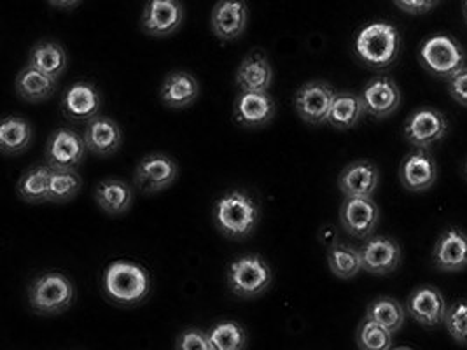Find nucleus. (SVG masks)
Returning a JSON list of instances; mask_svg holds the SVG:
<instances>
[{
	"instance_id": "f257e3e1",
	"label": "nucleus",
	"mask_w": 467,
	"mask_h": 350,
	"mask_svg": "<svg viewBox=\"0 0 467 350\" xmlns=\"http://www.w3.org/2000/svg\"><path fill=\"white\" fill-rule=\"evenodd\" d=\"M215 228L232 241L251 237L259 222V205L242 190H234L215 200L213 209Z\"/></svg>"
},
{
	"instance_id": "f03ea898",
	"label": "nucleus",
	"mask_w": 467,
	"mask_h": 350,
	"mask_svg": "<svg viewBox=\"0 0 467 350\" xmlns=\"http://www.w3.org/2000/svg\"><path fill=\"white\" fill-rule=\"evenodd\" d=\"M104 293L116 305L131 306L142 304L150 293L152 279L148 270L139 262L116 260L104 272Z\"/></svg>"
},
{
	"instance_id": "7ed1b4c3",
	"label": "nucleus",
	"mask_w": 467,
	"mask_h": 350,
	"mask_svg": "<svg viewBox=\"0 0 467 350\" xmlns=\"http://www.w3.org/2000/svg\"><path fill=\"white\" fill-rule=\"evenodd\" d=\"M354 49L364 66L377 70L387 68L400 57L401 36L390 23H369L358 34Z\"/></svg>"
},
{
	"instance_id": "20e7f679",
	"label": "nucleus",
	"mask_w": 467,
	"mask_h": 350,
	"mask_svg": "<svg viewBox=\"0 0 467 350\" xmlns=\"http://www.w3.org/2000/svg\"><path fill=\"white\" fill-rule=\"evenodd\" d=\"M74 298V284L62 272H44L28 285V304L44 317L60 315L72 306Z\"/></svg>"
},
{
	"instance_id": "39448f33",
	"label": "nucleus",
	"mask_w": 467,
	"mask_h": 350,
	"mask_svg": "<svg viewBox=\"0 0 467 350\" xmlns=\"http://www.w3.org/2000/svg\"><path fill=\"white\" fill-rule=\"evenodd\" d=\"M226 279L234 296L251 300L268 291L274 281V273L270 264L259 254H245L230 264Z\"/></svg>"
},
{
	"instance_id": "423d86ee",
	"label": "nucleus",
	"mask_w": 467,
	"mask_h": 350,
	"mask_svg": "<svg viewBox=\"0 0 467 350\" xmlns=\"http://www.w3.org/2000/svg\"><path fill=\"white\" fill-rule=\"evenodd\" d=\"M419 60L429 74L450 79L466 67V51L453 37L438 34L420 44Z\"/></svg>"
},
{
	"instance_id": "0eeeda50",
	"label": "nucleus",
	"mask_w": 467,
	"mask_h": 350,
	"mask_svg": "<svg viewBox=\"0 0 467 350\" xmlns=\"http://www.w3.org/2000/svg\"><path fill=\"white\" fill-rule=\"evenodd\" d=\"M88 146L85 135L72 129L53 131L46 142V163L53 170H78L85 161Z\"/></svg>"
},
{
	"instance_id": "6e6552de",
	"label": "nucleus",
	"mask_w": 467,
	"mask_h": 350,
	"mask_svg": "<svg viewBox=\"0 0 467 350\" xmlns=\"http://www.w3.org/2000/svg\"><path fill=\"white\" fill-rule=\"evenodd\" d=\"M179 175V165L169 154L152 153L144 156L133 172L135 186L146 193L154 195L169 190Z\"/></svg>"
},
{
	"instance_id": "1a4fd4ad",
	"label": "nucleus",
	"mask_w": 467,
	"mask_h": 350,
	"mask_svg": "<svg viewBox=\"0 0 467 350\" xmlns=\"http://www.w3.org/2000/svg\"><path fill=\"white\" fill-rule=\"evenodd\" d=\"M184 5L181 0H148L140 16L144 34L156 39L173 36L184 23Z\"/></svg>"
},
{
	"instance_id": "9d476101",
	"label": "nucleus",
	"mask_w": 467,
	"mask_h": 350,
	"mask_svg": "<svg viewBox=\"0 0 467 350\" xmlns=\"http://www.w3.org/2000/svg\"><path fill=\"white\" fill-rule=\"evenodd\" d=\"M335 88L326 81H310L299 88L295 97L297 116L314 127L327 123L329 110L335 100Z\"/></svg>"
},
{
	"instance_id": "9b49d317",
	"label": "nucleus",
	"mask_w": 467,
	"mask_h": 350,
	"mask_svg": "<svg viewBox=\"0 0 467 350\" xmlns=\"http://www.w3.org/2000/svg\"><path fill=\"white\" fill-rule=\"evenodd\" d=\"M380 221V209L373 197H345L341 203L340 222L354 239H369Z\"/></svg>"
},
{
	"instance_id": "f8f14e48",
	"label": "nucleus",
	"mask_w": 467,
	"mask_h": 350,
	"mask_svg": "<svg viewBox=\"0 0 467 350\" xmlns=\"http://www.w3.org/2000/svg\"><path fill=\"white\" fill-rule=\"evenodd\" d=\"M404 139L420 149H429L445 139L448 121L445 114L432 108L415 110L404 123Z\"/></svg>"
},
{
	"instance_id": "ddd939ff",
	"label": "nucleus",
	"mask_w": 467,
	"mask_h": 350,
	"mask_svg": "<svg viewBox=\"0 0 467 350\" xmlns=\"http://www.w3.org/2000/svg\"><path fill=\"white\" fill-rule=\"evenodd\" d=\"M249 22L245 0H219L211 13L213 34L223 43H232L244 36Z\"/></svg>"
},
{
	"instance_id": "4468645a",
	"label": "nucleus",
	"mask_w": 467,
	"mask_h": 350,
	"mask_svg": "<svg viewBox=\"0 0 467 350\" xmlns=\"http://www.w3.org/2000/svg\"><path fill=\"white\" fill-rule=\"evenodd\" d=\"M275 112V100L268 91H240L234 98V121L245 129L268 125Z\"/></svg>"
},
{
	"instance_id": "2eb2a0df",
	"label": "nucleus",
	"mask_w": 467,
	"mask_h": 350,
	"mask_svg": "<svg viewBox=\"0 0 467 350\" xmlns=\"http://www.w3.org/2000/svg\"><path fill=\"white\" fill-rule=\"evenodd\" d=\"M102 109V95L89 81H78L62 97V112L72 123H88Z\"/></svg>"
},
{
	"instance_id": "dca6fc26",
	"label": "nucleus",
	"mask_w": 467,
	"mask_h": 350,
	"mask_svg": "<svg viewBox=\"0 0 467 350\" xmlns=\"http://www.w3.org/2000/svg\"><path fill=\"white\" fill-rule=\"evenodd\" d=\"M446 308L448 306L441 291L431 285L415 289L406 304L408 315L424 328H438L441 323H445Z\"/></svg>"
},
{
	"instance_id": "f3484780",
	"label": "nucleus",
	"mask_w": 467,
	"mask_h": 350,
	"mask_svg": "<svg viewBox=\"0 0 467 350\" xmlns=\"http://www.w3.org/2000/svg\"><path fill=\"white\" fill-rule=\"evenodd\" d=\"M362 104L366 114L377 118V119H385L392 116L400 104H401V91L396 85L394 79L380 76L371 79L361 93Z\"/></svg>"
},
{
	"instance_id": "a211bd4d",
	"label": "nucleus",
	"mask_w": 467,
	"mask_h": 350,
	"mask_svg": "<svg viewBox=\"0 0 467 350\" xmlns=\"http://www.w3.org/2000/svg\"><path fill=\"white\" fill-rule=\"evenodd\" d=\"M400 179L406 190L413 193H424L431 190L438 179V165L427 149L417 148L404 156L400 167Z\"/></svg>"
},
{
	"instance_id": "6ab92c4d",
	"label": "nucleus",
	"mask_w": 467,
	"mask_h": 350,
	"mask_svg": "<svg viewBox=\"0 0 467 350\" xmlns=\"http://www.w3.org/2000/svg\"><path fill=\"white\" fill-rule=\"evenodd\" d=\"M362 270L371 275H389L401 262L400 243L389 237H373L361 249Z\"/></svg>"
},
{
	"instance_id": "aec40b11",
	"label": "nucleus",
	"mask_w": 467,
	"mask_h": 350,
	"mask_svg": "<svg viewBox=\"0 0 467 350\" xmlns=\"http://www.w3.org/2000/svg\"><path fill=\"white\" fill-rule=\"evenodd\" d=\"M380 182L379 167L371 160H356L341 170L338 188L345 197H368L375 195Z\"/></svg>"
},
{
	"instance_id": "412c9836",
	"label": "nucleus",
	"mask_w": 467,
	"mask_h": 350,
	"mask_svg": "<svg viewBox=\"0 0 467 350\" xmlns=\"http://www.w3.org/2000/svg\"><path fill=\"white\" fill-rule=\"evenodd\" d=\"M432 262L441 272H461L467 266V235L459 228H450L436 242Z\"/></svg>"
},
{
	"instance_id": "4be33fe9",
	"label": "nucleus",
	"mask_w": 467,
	"mask_h": 350,
	"mask_svg": "<svg viewBox=\"0 0 467 350\" xmlns=\"http://www.w3.org/2000/svg\"><path fill=\"white\" fill-rule=\"evenodd\" d=\"M83 135L88 151L99 156L116 154L123 144V131L119 125L107 116H95L89 119L85 125Z\"/></svg>"
},
{
	"instance_id": "5701e85b",
	"label": "nucleus",
	"mask_w": 467,
	"mask_h": 350,
	"mask_svg": "<svg viewBox=\"0 0 467 350\" xmlns=\"http://www.w3.org/2000/svg\"><path fill=\"white\" fill-rule=\"evenodd\" d=\"M234 81L240 91H268L274 83V68L268 57L259 49L249 53L238 66Z\"/></svg>"
},
{
	"instance_id": "b1692460",
	"label": "nucleus",
	"mask_w": 467,
	"mask_h": 350,
	"mask_svg": "<svg viewBox=\"0 0 467 350\" xmlns=\"http://www.w3.org/2000/svg\"><path fill=\"white\" fill-rule=\"evenodd\" d=\"M198 95H200V83L192 74L184 70L169 74L160 88V98L171 109L190 108L196 102Z\"/></svg>"
},
{
	"instance_id": "393cba45",
	"label": "nucleus",
	"mask_w": 467,
	"mask_h": 350,
	"mask_svg": "<svg viewBox=\"0 0 467 350\" xmlns=\"http://www.w3.org/2000/svg\"><path fill=\"white\" fill-rule=\"evenodd\" d=\"M16 95L30 104L44 102L51 98L58 89V79L44 74L43 70L36 67L26 66L20 70L15 79Z\"/></svg>"
},
{
	"instance_id": "a878e982",
	"label": "nucleus",
	"mask_w": 467,
	"mask_h": 350,
	"mask_svg": "<svg viewBox=\"0 0 467 350\" xmlns=\"http://www.w3.org/2000/svg\"><path fill=\"white\" fill-rule=\"evenodd\" d=\"M95 201L109 216H123L133 203V190L121 179H104L95 188Z\"/></svg>"
},
{
	"instance_id": "bb28decb",
	"label": "nucleus",
	"mask_w": 467,
	"mask_h": 350,
	"mask_svg": "<svg viewBox=\"0 0 467 350\" xmlns=\"http://www.w3.org/2000/svg\"><path fill=\"white\" fill-rule=\"evenodd\" d=\"M364 114L366 109L361 95L352 91H337L327 123L337 130H350L361 121Z\"/></svg>"
},
{
	"instance_id": "cd10ccee",
	"label": "nucleus",
	"mask_w": 467,
	"mask_h": 350,
	"mask_svg": "<svg viewBox=\"0 0 467 350\" xmlns=\"http://www.w3.org/2000/svg\"><path fill=\"white\" fill-rule=\"evenodd\" d=\"M34 129L30 121L20 116H5L0 125V149L9 156L22 154L30 148Z\"/></svg>"
},
{
	"instance_id": "c85d7f7f",
	"label": "nucleus",
	"mask_w": 467,
	"mask_h": 350,
	"mask_svg": "<svg viewBox=\"0 0 467 350\" xmlns=\"http://www.w3.org/2000/svg\"><path fill=\"white\" fill-rule=\"evenodd\" d=\"M68 64L64 46L57 41H41L28 53V66L43 70L44 74L58 79Z\"/></svg>"
},
{
	"instance_id": "c756f323",
	"label": "nucleus",
	"mask_w": 467,
	"mask_h": 350,
	"mask_svg": "<svg viewBox=\"0 0 467 350\" xmlns=\"http://www.w3.org/2000/svg\"><path fill=\"white\" fill-rule=\"evenodd\" d=\"M53 169L46 165H36L23 172L18 180V195L23 201L30 205H41L49 201V182H51Z\"/></svg>"
},
{
	"instance_id": "7c9ffc66",
	"label": "nucleus",
	"mask_w": 467,
	"mask_h": 350,
	"mask_svg": "<svg viewBox=\"0 0 467 350\" xmlns=\"http://www.w3.org/2000/svg\"><path fill=\"white\" fill-rule=\"evenodd\" d=\"M327 264L338 279H354L362 270L361 251L348 243H333L327 252Z\"/></svg>"
},
{
	"instance_id": "2f4dec72",
	"label": "nucleus",
	"mask_w": 467,
	"mask_h": 350,
	"mask_svg": "<svg viewBox=\"0 0 467 350\" xmlns=\"http://www.w3.org/2000/svg\"><path fill=\"white\" fill-rule=\"evenodd\" d=\"M366 317L380 323L389 331L396 333L403 328L406 312L398 300L389 298V296H380L369 304L366 310Z\"/></svg>"
},
{
	"instance_id": "473e14b6",
	"label": "nucleus",
	"mask_w": 467,
	"mask_h": 350,
	"mask_svg": "<svg viewBox=\"0 0 467 350\" xmlns=\"http://www.w3.org/2000/svg\"><path fill=\"white\" fill-rule=\"evenodd\" d=\"M83 190V177L78 170H53L49 182V201L51 203H67L78 197Z\"/></svg>"
},
{
	"instance_id": "72a5a7b5",
	"label": "nucleus",
	"mask_w": 467,
	"mask_h": 350,
	"mask_svg": "<svg viewBox=\"0 0 467 350\" xmlns=\"http://www.w3.org/2000/svg\"><path fill=\"white\" fill-rule=\"evenodd\" d=\"M211 344L213 350H242L247 347V333L236 321H223L211 331Z\"/></svg>"
},
{
	"instance_id": "f704fd0d",
	"label": "nucleus",
	"mask_w": 467,
	"mask_h": 350,
	"mask_svg": "<svg viewBox=\"0 0 467 350\" xmlns=\"http://www.w3.org/2000/svg\"><path fill=\"white\" fill-rule=\"evenodd\" d=\"M358 347L362 350L392 349V331L382 326L373 319H364L356 335Z\"/></svg>"
},
{
	"instance_id": "c9c22d12",
	"label": "nucleus",
	"mask_w": 467,
	"mask_h": 350,
	"mask_svg": "<svg viewBox=\"0 0 467 350\" xmlns=\"http://www.w3.org/2000/svg\"><path fill=\"white\" fill-rule=\"evenodd\" d=\"M445 324L459 345H467V300H457L446 308Z\"/></svg>"
},
{
	"instance_id": "e433bc0d",
	"label": "nucleus",
	"mask_w": 467,
	"mask_h": 350,
	"mask_svg": "<svg viewBox=\"0 0 467 350\" xmlns=\"http://www.w3.org/2000/svg\"><path fill=\"white\" fill-rule=\"evenodd\" d=\"M175 349L181 350H213L209 331L200 328L184 329L175 342Z\"/></svg>"
},
{
	"instance_id": "4c0bfd02",
	"label": "nucleus",
	"mask_w": 467,
	"mask_h": 350,
	"mask_svg": "<svg viewBox=\"0 0 467 350\" xmlns=\"http://www.w3.org/2000/svg\"><path fill=\"white\" fill-rule=\"evenodd\" d=\"M448 91L455 102L467 108V67L459 70L453 77H450Z\"/></svg>"
},
{
	"instance_id": "58836bf2",
	"label": "nucleus",
	"mask_w": 467,
	"mask_h": 350,
	"mask_svg": "<svg viewBox=\"0 0 467 350\" xmlns=\"http://www.w3.org/2000/svg\"><path fill=\"white\" fill-rule=\"evenodd\" d=\"M396 4V7H400L408 15H425L431 9H434V5L440 0H392Z\"/></svg>"
},
{
	"instance_id": "ea45409f",
	"label": "nucleus",
	"mask_w": 467,
	"mask_h": 350,
	"mask_svg": "<svg viewBox=\"0 0 467 350\" xmlns=\"http://www.w3.org/2000/svg\"><path fill=\"white\" fill-rule=\"evenodd\" d=\"M320 241L324 242L326 245H333V243H337V232H335V228L333 226H324L322 230H320Z\"/></svg>"
},
{
	"instance_id": "a19ab883",
	"label": "nucleus",
	"mask_w": 467,
	"mask_h": 350,
	"mask_svg": "<svg viewBox=\"0 0 467 350\" xmlns=\"http://www.w3.org/2000/svg\"><path fill=\"white\" fill-rule=\"evenodd\" d=\"M53 7L57 9H62V11H68V9H74L81 0H47Z\"/></svg>"
},
{
	"instance_id": "79ce46f5",
	"label": "nucleus",
	"mask_w": 467,
	"mask_h": 350,
	"mask_svg": "<svg viewBox=\"0 0 467 350\" xmlns=\"http://www.w3.org/2000/svg\"><path fill=\"white\" fill-rule=\"evenodd\" d=\"M464 13H466L467 16V0H464Z\"/></svg>"
},
{
	"instance_id": "37998d69",
	"label": "nucleus",
	"mask_w": 467,
	"mask_h": 350,
	"mask_svg": "<svg viewBox=\"0 0 467 350\" xmlns=\"http://www.w3.org/2000/svg\"><path fill=\"white\" fill-rule=\"evenodd\" d=\"M466 174H467V163H466Z\"/></svg>"
}]
</instances>
